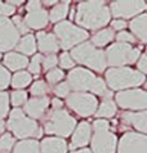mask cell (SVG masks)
I'll return each instance as SVG.
<instances>
[{
	"label": "cell",
	"instance_id": "1",
	"mask_svg": "<svg viewBox=\"0 0 147 153\" xmlns=\"http://www.w3.org/2000/svg\"><path fill=\"white\" fill-rule=\"evenodd\" d=\"M110 9L103 1H85L77 5L74 19L84 28L98 30L110 22Z\"/></svg>",
	"mask_w": 147,
	"mask_h": 153
},
{
	"label": "cell",
	"instance_id": "2",
	"mask_svg": "<svg viewBox=\"0 0 147 153\" xmlns=\"http://www.w3.org/2000/svg\"><path fill=\"white\" fill-rule=\"evenodd\" d=\"M68 86L76 93H84L86 90H90L96 95H103V97H111V93L107 90L105 80L101 77H96V75L92 74L89 70L85 68H74L70 71L67 76Z\"/></svg>",
	"mask_w": 147,
	"mask_h": 153
},
{
	"label": "cell",
	"instance_id": "3",
	"mask_svg": "<svg viewBox=\"0 0 147 153\" xmlns=\"http://www.w3.org/2000/svg\"><path fill=\"white\" fill-rule=\"evenodd\" d=\"M146 80V76L129 67H118L110 68L106 72V82L112 90H120L129 88H137L142 85Z\"/></svg>",
	"mask_w": 147,
	"mask_h": 153
},
{
	"label": "cell",
	"instance_id": "4",
	"mask_svg": "<svg viewBox=\"0 0 147 153\" xmlns=\"http://www.w3.org/2000/svg\"><path fill=\"white\" fill-rule=\"evenodd\" d=\"M71 58L74 62L89 67L90 70L97 72H103L106 70V57L103 50L96 49L90 42H83V44L75 46L71 50Z\"/></svg>",
	"mask_w": 147,
	"mask_h": 153
},
{
	"label": "cell",
	"instance_id": "5",
	"mask_svg": "<svg viewBox=\"0 0 147 153\" xmlns=\"http://www.w3.org/2000/svg\"><path fill=\"white\" fill-rule=\"evenodd\" d=\"M44 124V133L54 134L62 138H67L75 130L76 120L63 109H53L46 116Z\"/></svg>",
	"mask_w": 147,
	"mask_h": 153
},
{
	"label": "cell",
	"instance_id": "6",
	"mask_svg": "<svg viewBox=\"0 0 147 153\" xmlns=\"http://www.w3.org/2000/svg\"><path fill=\"white\" fill-rule=\"evenodd\" d=\"M140 56V49L132 48L130 44H125V42H116V44L110 45L105 53L106 63L112 66V68H118V67H123L125 65L136 63Z\"/></svg>",
	"mask_w": 147,
	"mask_h": 153
},
{
	"label": "cell",
	"instance_id": "7",
	"mask_svg": "<svg viewBox=\"0 0 147 153\" xmlns=\"http://www.w3.org/2000/svg\"><path fill=\"white\" fill-rule=\"evenodd\" d=\"M7 127L16 135L17 138L25 139L31 137H40L41 130L38 127V124L31 118L26 117L22 109L14 108L9 114Z\"/></svg>",
	"mask_w": 147,
	"mask_h": 153
},
{
	"label": "cell",
	"instance_id": "8",
	"mask_svg": "<svg viewBox=\"0 0 147 153\" xmlns=\"http://www.w3.org/2000/svg\"><path fill=\"white\" fill-rule=\"evenodd\" d=\"M54 36L56 39L59 40L61 48L66 50V49H71L72 46L80 44V42H83L84 40L88 39L89 35L85 30L75 26L71 22L63 21V22H59L56 25Z\"/></svg>",
	"mask_w": 147,
	"mask_h": 153
},
{
	"label": "cell",
	"instance_id": "9",
	"mask_svg": "<svg viewBox=\"0 0 147 153\" xmlns=\"http://www.w3.org/2000/svg\"><path fill=\"white\" fill-rule=\"evenodd\" d=\"M66 104L81 117H89L97 111V98L88 93H72L67 95Z\"/></svg>",
	"mask_w": 147,
	"mask_h": 153
},
{
	"label": "cell",
	"instance_id": "10",
	"mask_svg": "<svg viewBox=\"0 0 147 153\" xmlns=\"http://www.w3.org/2000/svg\"><path fill=\"white\" fill-rule=\"evenodd\" d=\"M115 100L124 109L145 111L147 108V94L145 90H141V89H132V90L116 93Z\"/></svg>",
	"mask_w": 147,
	"mask_h": 153
},
{
	"label": "cell",
	"instance_id": "11",
	"mask_svg": "<svg viewBox=\"0 0 147 153\" xmlns=\"http://www.w3.org/2000/svg\"><path fill=\"white\" fill-rule=\"evenodd\" d=\"M118 153H147V138L141 133L124 134L119 142Z\"/></svg>",
	"mask_w": 147,
	"mask_h": 153
},
{
	"label": "cell",
	"instance_id": "12",
	"mask_svg": "<svg viewBox=\"0 0 147 153\" xmlns=\"http://www.w3.org/2000/svg\"><path fill=\"white\" fill-rule=\"evenodd\" d=\"M20 41V33L12 21L5 17H0V52H8L13 49Z\"/></svg>",
	"mask_w": 147,
	"mask_h": 153
},
{
	"label": "cell",
	"instance_id": "13",
	"mask_svg": "<svg viewBox=\"0 0 147 153\" xmlns=\"http://www.w3.org/2000/svg\"><path fill=\"white\" fill-rule=\"evenodd\" d=\"M110 9L112 16L116 18H132L146 9V3L141 0L138 1H112Z\"/></svg>",
	"mask_w": 147,
	"mask_h": 153
},
{
	"label": "cell",
	"instance_id": "14",
	"mask_svg": "<svg viewBox=\"0 0 147 153\" xmlns=\"http://www.w3.org/2000/svg\"><path fill=\"white\" fill-rule=\"evenodd\" d=\"M116 135L112 133H96L92 138V153H115L116 151Z\"/></svg>",
	"mask_w": 147,
	"mask_h": 153
},
{
	"label": "cell",
	"instance_id": "15",
	"mask_svg": "<svg viewBox=\"0 0 147 153\" xmlns=\"http://www.w3.org/2000/svg\"><path fill=\"white\" fill-rule=\"evenodd\" d=\"M49 105V99L46 97H40V98H32V99H27V102L25 103V107L22 111L31 117V120L34 118H41L43 114L45 113L46 108Z\"/></svg>",
	"mask_w": 147,
	"mask_h": 153
},
{
	"label": "cell",
	"instance_id": "16",
	"mask_svg": "<svg viewBox=\"0 0 147 153\" xmlns=\"http://www.w3.org/2000/svg\"><path fill=\"white\" fill-rule=\"evenodd\" d=\"M90 133H92V130H90V125L88 122L86 121L80 122L72 134V140H71V146H70L71 149L86 146L90 140Z\"/></svg>",
	"mask_w": 147,
	"mask_h": 153
},
{
	"label": "cell",
	"instance_id": "17",
	"mask_svg": "<svg viewBox=\"0 0 147 153\" xmlns=\"http://www.w3.org/2000/svg\"><path fill=\"white\" fill-rule=\"evenodd\" d=\"M23 22L26 23V26L28 27V30L30 28H34V30L44 28L49 22L48 13H46V10L44 8H40V9L30 12V13L26 14Z\"/></svg>",
	"mask_w": 147,
	"mask_h": 153
},
{
	"label": "cell",
	"instance_id": "18",
	"mask_svg": "<svg viewBox=\"0 0 147 153\" xmlns=\"http://www.w3.org/2000/svg\"><path fill=\"white\" fill-rule=\"evenodd\" d=\"M125 124H130L134 129L141 131V134H146L147 131V112H124L122 114Z\"/></svg>",
	"mask_w": 147,
	"mask_h": 153
},
{
	"label": "cell",
	"instance_id": "19",
	"mask_svg": "<svg viewBox=\"0 0 147 153\" xmlns=\"http://www.w3.org/2000/svg\"><path fill=\"white\" fill-rule=\"evenodd\" d=\"M38 42H39V50L45 54H56L58 52V41L53 33L46 32H39L38 33Z\"/></svg>",
	"mask_w": 147,
	"mask_h": 153
},
{
	"label": "cell",
	"instance_id": "20",
	"mask_svg": "<svg viewBox=\"0 0 147 153\" xmlns=\"http://www.w3.org/2000/svg\"><path fill=\"white\" fill-rule=\"evenodd\" d=\"M67 144L62 138H45L40 146V153H66Z\"/></svg>",
	"mask_w": 147,
	"mask_h": 153
},
{
	"label": "cell",
	"instance_id": "21",
	"mask_svg": "<svg viewBox=\"0 0 147 153\" xmlns=\"http://www.w3.org/2000/svg\"><path fill=\"white\" fill-rule=\"evenodd\" d=\"M4 65L8 70L20 71L28 66V59L20 53H8L4 57Z\"/></svg>",
	"mask_w": 147,
	"mask_h": 153
},
{
	"label": "cell",
	"instance_id": "22",
	"mask_svg": "<svg viewBox=\"0 0 147 153\" xmlns=\"http://www.w3.org/2000/svg\"><path fill=\"white\" fill-rule=\"evenodd\" d=\"M129 27H130L132 32L134 33V35L142 42L147 41V33H146V30H147L146 28L147 27V14H141V16H138L137 18L132 19Z\"/></svg>",
	"mask_w": 147,
	"mask_h": 153
},
{
	"label": "cell",
	"instance_id": "23",
	"mask_svg": "<svg viewBox=\"0 0 147 153\" xmlns=\"http://www.w3.org/2000/svg\"><path fill=\"white\" fill-rule=\"evenodd\" d=\"M12 153H40V146L35 139L21 140L14 146Z\"/></svg>",
	"mask_w": 147,
	"mask_h": 153
},
{
	"label": "cell",
	"instance_id": "24",
	"mask_svg": "<svg viewBox=\"0 0 147 153\" xmlns=\"http://www.w3.org/2000/svg\"><path fill=\"white\" fill-rule=\"evenodd\" d=\"M114 39H115L114 31H112L111 28H103V30H101V31L94 33L90 44H92L93 46L94 45L96 46H105V45L109 44V42H111Z\"/></svg>",
	"mask_w": 147,
	"mask_h": 153
},
{
	"label": "cell",
	"instance_id": "25",
	"mask_svg": "<svg viewBox=\"0 0 147 153\" xmlns=\"http://www.w3.org/2000/svg\"><path fill=\"white\" fill-rule=\"evenodd\" d=\"M16 46L20 53H23L25 56H31L36 50L35 37H34V35H26L18 41V44Z\"/></svg>",
	"mask_w": 147,
	"mask_h": 153
},
{
	"label": "cell",
	"instance_id": "26",
	"mask_svg": "<svg viewBox=\"0 0 147 153\" xmlns=\"http://www.w3.org/2000/svg\"><path fill=\"white\" fill-rule=\"evenodd\" d=\"M67 14H68V1H64V3H59L52 8L48 14V18L54 23L66 18Z\"/></svg>",
	"mask_w": 147,
	"mask_h": 153
},
{
	"label": "cell",
	"instance_id": "27",
	"mask_svg": "<svg viewBox=\"0 0 147 153\" xmlns=\"http://www.w3.org/2000/svg\"><path fill=\"white\" fill-rule=\"evenodd\" d=\"M115 113H116V103L111 99H105L101 103V105L98 107L97 112H96V116L109 118V117L114 116Z\"/></svg>",
	"mask_w": 147,
	"mask_h": 153
},
{
	"label": "cell",
	"instance_id": "28",
	"mask_svg": "<svg viewBox=\"0 0 147 153\" xmlns=\"http://www.w3.org/2000/svg\"><path fill=\"white\" fill-rule=\"evenodd\" d=\"M31 75L26 71H18L17 74L13 76V79H10V84L14 89H23L31 82Z\"/></svg>",
	"mask_w": 147,
	"mask_h": 153
},
{
	"label": "cell",
	"instance_id": "29",
	"mask_svg": "<svg viewBox=\"0 0 147 153\" xmlns=\"http://www.w3.org/2000/svg\"><path fill=\"white\" fill-rule=\"evenodd\" d=\"M49 91L48 85L44 82V80H38L35 81L31 88H30V93L35 97V98H40V97H45V94Z\"/></svg>",
	"mask_w": 147,
	"mask_h": 153
},
{
	"label": "cell",
	"instance_id": "30",
	"mask_svg": "<svg viewBox=\"0 0 147 153\" xmlns=\"http://www.w3.org/2000/svg\"><path fill=\"white\" fill-rule=\"evenodd\" d=\"M14 138L9 133H5L0 138V153H9L12 152V148L14 146Z\"/></svg>",
	"mask_w": 147,
	"mask_h": 153
},
{
	"label": "cell",
	"instance_id": "31",
	"mask_svg": "<svg viewBox=\"0 0 147 153\" xmlns=\"http://www.w3.org/2000/svg\"><path fill=\"white\" fill-rule=\"evenodd\" d=\"M10 102L14 107L25 104L27 102V93L25 90H14L10 95Z\"/></svg>",
	"mask_w": 147,
	"mask_h": 153
},
{
	"label": "cell",
	"instance_id": "32",
	"mask_svg": "<svg viewBox=\"0 0 147 153\" xmlns=\"http://www.w3.org/2000/svg\"><path fill=\"white\" fill-rule=\"evenodd\" d=\"M8 111H9V97H8V93L0 91V120L7 117Z\"/></svg>",
	"mask_w": 147,
	"mask_h": 153
},
{
	"label": "cell",
	"instance_id": "33",
	"mask_svg": "<svg viewBox=\"0 0 147 153\" xmlns=\"http://www.w3.org/2000/svg\"><path fill=\"white\" fill-rule=\"evenodd\" d=\"M63 77H64V74L59 68H53L48 71V74H46V80L50 84H58L61 80H63Z\"/></svg>",
	"mask_w": 147,
	"mask_h": 153
},
{
	"label": "cell",
	"instance_id": "34",
	"mask_svg": "<svg viewBox=\"0 0 147 153\" xmlns=\"http://www.w3.org/2000/svg\"><path fill=\"white\" fill-rule=\"evenodd\" d=\"M41 61H43V57L41 54H36V56H34V58L31 59V62L28 63V70L30 72L28 74L31 75H38L39 72H40V68H41Z\"/></svg>",
	"mask_w": 147,
	"mask_h": 153
},
{
	"label": "cell",
	"instance_id": "35",
	"mask_svg": "<svg viewBox=\"0 0 147 153\" xmlns=\"http://www.w3.org/2000/svg\"><path fill=\"white\" fill-rule=\"evenodd\" d=\"M58 62H59V65H61L62 68H64V70L74 68V66H75V62H74V59L71 58L70 54L66 53V52H63L61 56H59Z\"/></svg>",
	"mask_w": 147,
	"mask_h": 153
},
{
	"label": "cell",
	"instance_id": "36",
	"mask_svg": "<svg viewBox=\"0 0 147 153\" xmlns=\"http://www.w3.org/2000/svg\"><path fill=\"white\" fill-rule=\"evenodd\" d=\"M70 90L71 89H70V86H68L67 82H59V84L56 85L54 89H53L54 94L57 97H61V98L67 97L68 94H70Z\"/></svg>",
	"mask_w": 147,
	"mask_h": 153
},
{
	"label": "cell",
	"instance_id": "37",
	"mask_svg": "<svg viewBox=\"0 0 147 153\" xmlns=\"http://www.w3.org/2000/svg\"><path fill=\"white\" fill-rule=\"evenodd\" d=\"M10 82V74L7 68L0 66V90H4Z\"/></svg>",
	"mask_w": 147,
	"mask_h": 153
},
{
	"label": "cell",
	"instance_id": "38",
	"mask_svg": "<svg viewBox=\"0 0 147 153\" xmlns=\"http://www.w3.org/2000/svg\"><path fill=\"white\" fill-rule=\"evenodd\" d=\"M57 62H58V58L54 56V54H50V56L48 57H45L44 59L41 61V65H43V68H44L45 71H50V70H53L56 65H57Z\"/></svg>",
	"mask_w": 147,
	"mask_h": 153
},
{
	"label": "cell",
	"instance_id": "39",
	"mask_svg": "<svg viewBox=\"0 0 147 153\" xmlns=\"http://www.w3.org/2000/svg\"><path fill=\"white\" fill-rule=\"evenodd\" d=\"M12 23L16 26V28H17V31H18V33H27V32H28V27L26 26V23L23 22L22 17H20V16L13 17Z\"/></svg>",
	"mask_w": 147,
	"mask_h": 153
},
{
	"label": "cell",
	"instance_id": "40",
	"mask_svg": "<svg viewBox=\"0 0 147 153\" xmlns=\"http://www.w3.org/2000/svg\"><path fill=\"white\" fill-rule=\"evenodd\" d=\"M93 129L96 133H106L110 129V124L106 120H96L93 124Z\"/></svg>",
	"mask_w": 147,
	"mask_h": 153
},
{
	"label": "cell",
	"instance_id": "41",
	"mask_svg": "<svg viewBox=\"0 0 147 153\" xmlns=\"http://www.w3.org/2000/svg\"><path fill=\"white\" fill-rule=\"evenodd\" d=\"M116 39L119 40V42H125V44H133V42H136V37L127 31H120L116 35Z\"/></svg>",
	"mask_w": 147,
	"mask_h": 153
},
{
	"label": "cell",
	"instance_id": "42",
	"mask_svg": "<svg viewBox=\"0 0 147 153\" xmlns=\"http://www.w3.org/2000/svg\"><path fill=\"white\" fill-rule=\"evenodd\" d=\"M14 10H16V8L12 7L10 4L0 1V17H5L7 18L8 16H12L14 13Z\"/></svg>",
	"mask_w": 147,
	"mask_h": 153
},
{
	"label": "cell",
	"instance_id": "43",
	"mask_svg": "<svg viewBox=\"0 0 147 153\" xmlns=\"http://www.w3.org/2000/svg\"><path fill=\"white\" fill-rule=\"evenodd\" d=\"M137 67H138V72H141V74H146V71H147V57H146V54H141L140 56V59H138V63H137Z\"/></svg>",
	"mask_w": 147,
	"mask_h": 153
},
{
	"label": "cell",
	"instance_id": "44",
	"mask_svg": "<svg viewBox=\"0 0 147 153\" xmlns=\"http://www.w3.org/2000/svg\"><path fill=\"white\" fill-rule=\"evenodd\" d=\"M111 26H112V31L114 30H116V31H123V30L127 27V22H125L124 19H115V21H112V23H111Z\"/></svg>",
	"mask_w": 147,
	"mask_h": 153
},
{
	"label": "cell",
	"instance_id": "45",
	"mask_svg": "<svg viewBox=\"0 0 147 153\" xmlns=\"http://www.w3.org/2000/svg\"><path fill=\"white\" fill-rule=\"evenodd\" d=\"M41 8V3L40 1H28L27 5H26V9L30 13V12H34V10H38Z\"/></svg>",
	"mask_w": 147,
	"mask_h": 153
},
{
	"label": "cell",
	"instance_id": "46",
	"mask_svg": "<svg viewBox=\"0 0 147 153\" xmlns=\"http://www.w3.org/2000/svg\"><path fill=\"white\" fill-rule=\"evenodd\" d=\"M52 105H53V109H61V107L63 105V102L59 100L58 98H54V99L52 100Z\"/></svg>",
	"mask_w": 147,
	"mask_h": 153
},
{
	"label": "cell",
	"instance_id": "47",
	"mask_svg": "<svg viewBox=\"0 0 147 153\" xmlns=\"http://www.w3.org/2000/svg\"><path fill=\"white\" fill-rule=\"evenodd\" d=\"M71 153H92V151H89V149H80V151H75V152H71Z\"/></svg>",
	"mask_w": 147,
	"mask_h": 153
},
{
	"label": "cell",
	"instance_id": "48",
	"mask_svg": "<svg viewBox=\"0 0 147 153\" xmlns=\"http://www.w3.org/2000/svg\"><path fill=\"white\" fill-rule=\"evenodd\" d=\"M4 127H5V126H4V122L0 120V133H3V131H4Z\"/></svg>",
	"mask_w": 147,
	"mask_h": 153
},
{
	"label": "cell",
	"instance_id": "49",
	"mask_svg": "<svg viewBox=\"0 0 147 153\" xmlns=\"http://www.w3.org/2000/svg\"><path fill=\"white\" fill-rule=\"evenodd\" d=\"M56 1H44V5H54Z\"/></svg>",
	"mask_w": 147,
	"mask_h": 153
},
{
	"label": "cell",
	"instance_id": "50",
	"mask_svg": "<svg viewBox=\"0 0 147 153\" xmlns=\"http://www.w3.org/2000/svg\"><path fill=\"white\" fill-rule=\"evenodd\" d=\"M0 59H2V54H0Z\"/></svg>",
	"mask_w": 147,
	"mask_h": 153
}]
</instances>
